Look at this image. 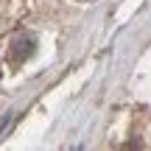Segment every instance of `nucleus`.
<instances>
[{"mask_svg": "<svg viewBox=\"0 0 151 151\" xmlns=\"http://www.w3.org/2000/svg\"><path fill=\"white\" fill-rule=\"evenodd\" d=\"M34 48H37V37L34 34H17L9 45V65L11 67H20L25 59L34 56Z\"/></svg>", "mask_w": 151, "mask_h": 151, "instance_id": "f257e3e1", "label": "nucleus"}]
</instances>
